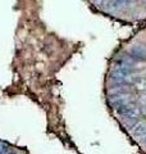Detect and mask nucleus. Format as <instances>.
Masks as SVG:
<instances>
[{"instance_id": "obj_1", "label": "nucleus", "mask_w": 146, "mask_h": 154, "mask_svg": "<svg viewBox=\"0 0 146 154\" xmlns=\"http://www.w3.org/2000/svg\"><path fill=\"white\" fill-rule=\"evenodd\" d=\"M132 132L137 139L146 140V122H137L132 127Z\"/></svg>"}, {"instance_id": "obj_2", "label": "nucleus", "mask_w": 146, "mask_h": 154, "mask_svg": "<svg viewBox=\"0 0 146 154\" xmlns=\"http://www.w3.org/2000/svg\"><path fill=\"white\" fill-rule=\"evenodd\" d=\"M131 53H132V55L137 58H146V49L144 46H133Z\"/></svg>"}, {"instance_id": "obj_3", "label": "nucleus", "mask_w": 146, "mask_h": 154, "mask_svg": "<svg viewBox=\"0 0 146 154\" xmlns=\"http://www.w3.org/2000/svg\"><path fill=\"white\" fill-rule=\"evenodd\" d=\"M138 102L141 103V105H145V107H146V95L141 96V98L138 99Z\"/></svg>"}]
</instances>
